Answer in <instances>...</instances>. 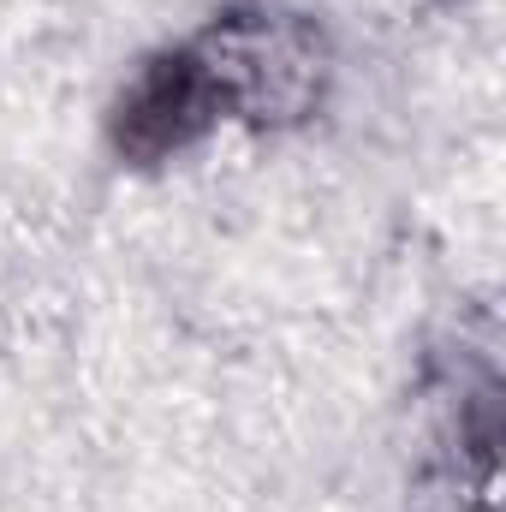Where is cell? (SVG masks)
Instances as JSON below:
<instances>
[{
	"mask_svg": "<svg viewBox=\"0 0 506 512\" xmlns=\"http://www.w3.org/2000/svg\"><path fill=\"white\" fill-rule=\"evenodd\" d=\"M215 96V114L262 126L304 120L328 84V42L292 12H227L185 48Z\"/></svg>",
	"mask_w": 506,
	"mask_h": 512,
	"instance_id": "obj_1",
	"label": "cell"
},
{
	"mask_svg": "<svg viewBox=\"0 0 506 512\" xmlns=\"http://www.w3.org/2000/svg\"><path fill=\"white\" fill-rule=\"evenodd\" d=\"M209 120H221L215 96H209L197 60L179 48V54L149 60L131 78V90L120 96V114H114V143L126 149L131 161H161V155L185 149Z\"/></svg>",
	"mask_w": 506,
	"mask_h": 512,
	"instance_id": "obj_2",
	"label": "cell"
}]
</instances>
